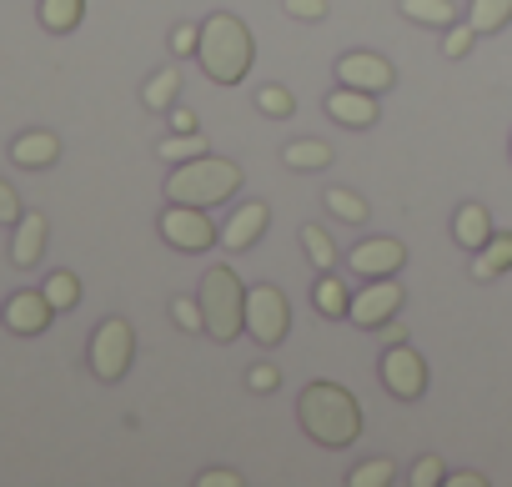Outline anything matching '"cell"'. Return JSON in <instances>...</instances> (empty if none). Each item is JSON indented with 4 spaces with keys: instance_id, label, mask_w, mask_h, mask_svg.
Segmentation results:
<instances>
[{
    "instance_id": "cell-1",
    "label": "cell",
    "mask_w": 512,
    "mask_h": 487,
    "mask_svg": "<svg viewBox=\"0 0 512 487\" xmlns=\"http://www.w3.org/2000/svg\"><path fill=\"white\" fill-rule=\"evenodd\" d=\"M297 422H302V432H307L317 447H327V452H347V447L362 437V427H367L362 402H357L342 382H322V377L302 387V397H297Z\"/></svg>"
},
{
    "instance_id": "cell-2",
    "label": "cell",
    "mask_w": 512,
    "mask_h": 487,
    "mask_svg": "<svg viewBox=\"0 0 512 487\" xmlns=\"http://www.w3.org/2000/svg\"><path fill=\"white\" fill-rule=\"evenodd\" d=\"M201 76L211 86H241L256 66V41L246 31V21H236L231 11H216L201 21V46H196Z\"/></svg>"
},
{
    "instance_id": "cell-3",
    "label": "cell",
    "mask_w": 512,
    "mask_h": 487,
    "mask_svg": "<svg viewBox=\"0 0 512 487\" xmlns=\"http://www.w3.org/2000/svg\"><path fill=\"white\" fill-rule=\"evenodd\" d=\"M241 166L231 156H196V161H181L171 166L166 176V201H186V206H226L236 191H241Z\"/></svg>"
},
{
    "instance_id": "cell-4",
    "label": "cell",
    "mask_w": 512,
    "mask_h": 487,
    "mask_svg": "<svg viewBox=\"0 0 512 487\" xmlns=\"http://www.w3.org/2000/svg\"><path fill=\"white\" fill-rule=\"evenodd\" d=\"M196 297H201V317H206V337L211 342L226 347V342H236L246 332V282L236 277V267H226V262L206 267Z\"/></svg>"
},
{
    "instance_id": "cell-5",
    "label": "cell",
    "mask_w": 512,
    "mask_h": 487,
    "mask_svg": "<svg viewBox=\"0 0 512 487\" xmlns=\"http://www.w3.org/2000/svg\"><path fill=\"white\" fill-rule=\"evenodd\" d=\"M131 362H136V327H131L126 317H106V322L91 332V342H86V367H91V377L106 382V387H116V382H126Z\"/></svg>"
},
{
    "instance_id": "cell-6",
    "label": "cell",
    "mask_w": 512,
    "mask_h": 487,
    "mask_svg": "<svg viewBox=\"0 0 512 487\" xmlns=\"http://www.w3.org/2000/svg\"><path fill=\"white\" fill-rule=\"evenodd\" d=\"M156 231L181 257H201V252L221 247V226L206 216V206H186V201H166L161 216H156Z\"/></svg>"
},
{
    "instance_id": "cell-7",
    "label": "cell",
    "mask_w": 512,
    "mask_h": 487,
    "mask_svg": "<svg viewBox=\"0 0 512 487\" xmlns=\"http://www.w3.org/2000/svg\"><path fill=\"white\" fill-rule=\"evenodd\" d=\"M292 332V302L277 282H256L246 287V337L262 347V352H277Z\"/></svg>"
},
{
    "instance_id": "cell-8",
    "label": "cell",
    "mask_w": 512,
    "mask_h": 487,
    "mask_svg": "<svg viewBox=\"0 0 512 487\" xmlns=\"http://www.w3.org/2000/svg\"><path fill=\"white\" fill-rule=\"evenodd\" d=\"M402 302H407V292H402L397 277H372V282H362V287L352 292L347 322H352L357 332H382L387 322H397Z\"/></svg>"
},
{
    "instance_id": "cell-9",
    "label": "cell",
    "mask_w": 512,
    "mask_h": 487,
    "mask_svg": "<svg viewBox=\"0 0 512 487\" xmlns=\"http://www.w3.org/2000/svg\"><path fill=\"white\" fill-rule=\"evenodd\" d=\"M377 372H382L387 397H397V402H422V397H427V357H422L417 347L392 342V347L382 352Z\"/></svg>"
},
{
    "instance_id": "cell-10",
    "label": "cell",
    "mask_w": 512,
    "mask_h": 487,
    "mask_svg": "<svg viewBox=\"0 0 512 487\" xmlns=\"http://www.w3.org/2000/svg\"><path fill=\"white\" fill-rule=\"evenodd\" d=\"M337 86H357V91H372V96H387L397 86V66L377 51H347L337 56Z\"/></svg>"
},
{
    "instance_id": "cell-11",
    "label": "cell",
    "mask_w": 512,
    "mask_h": 487,
    "mask_svg": "<svg viewBox=\"0 0 512 487\" xmlns=\"http://www.w3.org/2000/svg\"><path fill=\"white\" fill-rule=\"evenodd\" d=\"M347 267H352V277H362V282H372V277H397V272L407 267V247H402L397 236H367V241H357V247H352Z\"/></svg>"
},
{
    "instance_id": "cell-12",
    "label": "cell",
    "mask_w": 512,
    "mask_h": 487,
    "mask_svg": "<svg viewBox=\"0 0 512 487\" xmlns=\"http://www.w3.org/2000/svg\"><path fill=\"white\" fill-rule=\"evenodd\" d=\"M267 226H272V206H267V201H241V206L221 221V252H231V257L251 252L256 241L267 236Z\"/></svg>"
},
{
    "instance_id": "cell-13",
    "label": "cell",
    "mask_w": 512,
    "mask_h": 487,
    "mask_svg": "<svg viewBox=\"0 0 512 487\" xmlns=\"http://www.w3.org/2000/svg\"><path fill=\"white\" fill-rule=\"evenodd\" d=\"M322 106H327V116H332L337 126H347V131H372V126L382 121V101H377L372 91H357V86H332Z\"/></svg>"
},
{
    "instance_id": "cell-14",
    "label": "cell",
    "mask_w": 512,
    "mask_h": 487,
    "mask_svg": "<svg viewBox=\"0 0 512 487\" xmlns=\"http://www.w3.org/2000/svg\"><path fill=\"white\" fill-rule=\"evenodd\" d=\"M56 307L46 302V292H16L11 302H0V322H6L16 337H41L51 327Z\"/></svg>"
},
{
    "instance_id": "cell-15",
    "label": "cell",
    "mask_w": 512,
    "mask_h": 487,
    "mask_svg": "<svg viewBox=\"0 0 512 487\" xmlns=\"http://www.w3.org/2000/svg\"><path fill=\"white\" fill-rule=\"evenodd\" d=\"M46 241H51V221L41 211H21V221L11 226V267H21V272L41 267Z\"/></svg>"
},
{
    "instance_id": "cell-16",
    "label": "cell",
    "mask_w": 512,
    "mask_h": 487,
    "mask_svg": "<svg viewBox=\"0 0 512 487\" xmlns=\"http://www.w3.org/2000/svg\"><path fill=\"white\" fill-rule=\"evenodd\" d=\"M492 216H487V206L482 201H462L457 211H452V241H457V247L472 257V252H482L487 247V241H492Z\"/></svg>"
},
{
    "instance_id": "cell-17",
    "label": "cell",
    "mask_w": 512,
    "mask_h": 487,
    "mask_svg": "<svg viewBox=\"0 0 512 487\" xmlns=\"http://www.w3.org/2000/svg\"><path fill=\"white\" fill-rule=\"evenodd\" d=\"M11 161H16L21 171H46V166L61 161V136H56V131H21V136L11 141Z\"/></svg>"
},
{
    "instance_id": "cell-18",
    "label": "cell",
    "mask_w": 512,
    "mask_h": 487,
    "mask_svg": "<svg viewBox=\"0 0 512 487\" xmlns=\"http://www.w3.org/2000/svg\"><path fill=\"white\" fill-rule=\"evenodd\" d=\"M502 272H512V231H492V241L482 252H472V267H467L472 282H497Z\"/></svg>"
},
{
    "instance_id": "cell-19",
    "label": "cell",
    "mask_w": 512,
    "mask_h": 487,
    "mask_svg": "<svg viewBox=\"0 0 512 487\" xmlns=\"http://www.w3.org/2000/svg\"><path fill=\"white\" fill-rule=\"evenodd\" d=\"M312 307H317L327 322H347V312H352V287H347L342 277H332V272H317V277H312Z\"/></svg>"
},
{
    "instance_id": "cell-20",
    "label": "cell",
    "mask_w": 512,
    "mask_h": 487,
    "mask_svg": "<svg viewBox=\"0 0 512 487\" xmlns=\"http://www.w3.org/2000/svg\"><path fill=\"white\" fill-rule=\"evenodd\" d=\"M282 166L287 171H327L332 166V146L317 141V136H297L282 146Z\"/></svg>"
},
{
    "instance_id": "cell-21",
    "label": "cell",
    "mask_w": 512,
    "mask_h": 487,
    "mask_svg": "<svg viewBox=\"0 0 512 487\" xmlns=\"http://www.w3.org/2000/svg\"><path fill=\"white\" fill-rule=\"evenodd\" d=\"M36 16H41V31H51V36H71V31L86 21V0H41Z\"/></svg>"
},
{
    "instance_id": "cell-22",
    "label": "cell",
    "mask_w": 512,
    "mask_h": 487,
    "mask_svg": "<svg viewBox=\"0 0 512 487\" xmlns=\"http://www.w3.org/2000/svg\"><path fill=\"white\" fill-rule=\"evenodd\" d=\"M181 101V66H161L146 86H141V106L146 111H171Z\"/></svg>"
},
{
    "instance_id": "cell-23",
    "label": "cell",
    "mask_w": 512,
    "mask_h": 487,
    "mask_svg": "<svg viewBox=\"0 0 512 487\" xmlns=\"http://www.w3.org/2000/svg\"><path fill=\"white\" fill-rule=\"evenodd\" d=\"M211 151V141L201 136V131H171L166 141H156V156L166 161V166H181V161H196V156H206Z\"/></svg>"
},
{
    "instance_id": "cell-24",
    "label": "cell",
    "mask_w": 512,
    "mask_h": 487,
    "mask_svg": "<svg viewBox=\"0 0 512 487\" xmlns=\"http://www.w3.org/2000/svg\"><path fill=\"white\" fill-rule=\"evenodd\" d=\"M322 206L332 211V221H347V226H367V216H372V206H367L352 186H327Z\"/></svg>"
},
{
    "instance_id": "cell-25",
    "label": "cell",
    "mask_w": 512,
    "mask_h": 487,
    "mask_svg": "<svg viewBox=\"0 0 512 487\" xmlns=\"http://www.w3.org/2000/svg\"><path fill=\"white\" fill-rule=\"evenodd\" d=\"M402 16L427 26V31H447L457 21V6H452V0H402Z\"/></svg>"
},
{
    "instance_id": "cell-26",
    "label": "cell",
    "mask_w": 512,
    "mask_h": 487,
    "mask_svg": "<svg viewBox=\"0 0 512 487\" xmlns=\"http://www.w3.org/2000/svg\"><path fill=\"white\" fill-rule=\"evenodd\" d=\"M302 252H307V262H312L317 272H332V267H337V241H332V231L317 226V221L302 226Z\"/></svg>"
},
{
    "instance_id": "cell-27",
    "label": "cell",
    "mask_w": 512,
    "mask_h": 487,
    "mask_svg": "<svg viewBox=\"0 0 512 487\" xmlns=\"http://www.w3.org/2000/svg\"><path fill=\"white\" fill-rule=\"evenodd\" d=\"M467 21L477 26V36H497V31L512 21V0H472Z\"/></svg>"
},
{
    "instance_id": "cell-28",
    "label": "cell",
    "mask_w": 512,
    "mask_h": 487,
    "mask_svg": "<svg viewBox=\"0 0 512 487\" xmlns=\"http://www.w3.org/2000/svg\"><path fill=\"white\" fill-rule=\"evenodd\" d=\"M41 292H46V302H51L56 312L81 307V277H76V272H51V277L41 282Z\"/></svg>"
},
{
    "instance_id": "cell-29",
    "label": "cell",
    "mask_w": 512,
    "mask_h": 487,
    "mask_svg": "<svg viewBox=\"0 0 512 487\" xmlns=\"http://www.w3.org/2000/svg\"><path fill=\"white\" fill-rule=\"evenodd\" d=\"M397 482V462L392 457H367L347 472V487H392Z\"/></svg>"
},
{
    "instance_id": "cell-30",
    "label": "cell",
    "mask_w": 512,
    "mask_h": 487,
    "mask_svg": "<svg viewBox=\"0 0 512 487\" xmlns=\"http://www.w3.org/2000/svg\"><path fill=\"white\" fill-rule=\"evenodd\" d=\"M256 111H262V116H272V121H287L292 111H297V101H292V91L287 86H262V91H256Z\"/></svg>"
},
{
    "instance_id": "cell-31",
    "label": "cell",
    "mask_w": 512,
    "mask_h": 487,
    "mask_svg": "<svg viewBox=\"0 0 512 487\" xmlns=\"http://www.w3.org/2000/svg\"><path fill=\"white\" fill-rule=\"evenodd\" d=\"M472 46H477V26H472V21H452V26L442 31V56H447V61H462Z\"/></svg>"
},
{
    "instance_id": "cell-32",
    "label": "cell",
    "mask_w": 512,
    "mask_h": 487,
    "mask_svg": "<svg viewBox=\"0 0 512 487\" xmlns=\"http://www.w3.org/2000/svg\"><path fill=\"white\" fill-rule=\"evenodd\" d=\"M171 322L176 332H206V317H201V297H171Z\"/></svg>"
},
{
    "instance_id": "cell-33",
    "label": "cell",
    "mask_w": 512,
    "mask_h": 487,
    "mask_svg": "<svg viewBox=\"0 0 512 487\" xmlns=\"http://www.w3.org/2000/svg\"><path fill=\"white\" fill-rule=\"evenodd\" d=\"M407 482H412V487H442V482H447V462H442L437 452H422V457L412 462Z\"/></svg>"
},
{
    "instance_id": "cell-34",
    "label": "cell",
    "mask_w": 512,
    "mask_h": 487,
    "mask_svg": "<svg viewBox=\"0 0 512 487\" xmlns=\"http://www.w3.org/2000/svg\"><path fill=\"white\" fill-rule=\"evenodd\" d=\"M246 387H251L256 397H272V392L282 387V372H277L272 362H251V367H246Z\"/></svg>"
},
{
    "instance_id": "cell-35",
    "label": "cell",
    "mask_w": 512,
    "mask_h": 487,
    "mask_svg": "<svg viewBox=\"0 0 512 487\" xmlns=\"http://www.w3.org/2000/svg\"><path fill=\"white\" fill-rule=\"evenodd\" d=\"M196 46H201V26L196 21H181L171 31V56H196Z\"/></svg>"
},
{
    "instance_id": "cell-36",
    "label": "cell",
    "mask_w": 512,
    "mask_h": 487,
    "mask_svg": "<svg viewBox=\"0 0 512 487\" xmlns=\"http://www.w3.org/2000/svg\"><path fill=\"white\" fill-rule=\"evenodd\" d=\"M292 21H327V0H282Z\"/></svg>"
},
{
    "instance_id": "cell-37",
    "label": "cell",
    "mask_w": 512,
    "mask_h": 487,
    "mask_svg": "<svg viewBox=\"0 0 512 487\" xmlns=\"http://www.w3.org/2000/svg\"><path fill=\"white\" fill-rule=\"evenodd\" d=\"M21 211H26V206H21L16 186H11L6 176H0V221H6V226H16V221H21Z\"/></svg>"
},
{
    "instance_id": "cell-38",
    "label": "cell",
    "mask_w": 512,
    "mask_h": 487,
    "mask_svg": "<svg viewBox=\"0 0 512 487\" xmlns=\"http://www.w3.org/2000/svg\"><path fill=\"white\" fill-rule=\"evenodd\" d=\"M196 487H241V472L236 467H206V472H196Z\"/></svg>"
},
{
    "instance_id": "cell-39",
    "label": "cell",
    "mask_w": 512,
    "mask_h": 487,
    "mask_svg": "<svg viewBox=\"0 0 512 487\" xmlns=\"http://www.w3.org/2000/svg\"><path fill=\"white\" fill-rule=\"evenodd\" d=\"M166 121H171V131H201V121H196V111H191L186 101H176V106L166 111Z\"/></svg>"
},
{
    "instance_id": "cell-40",
    "label": "cell",
    "mask_w": 512,
    "mask_h": 487,
    "mask_svg": "<svg viewBox=\"0 0 512 487\" xmlns=\"http://www.w3.org/2000/svg\"><path fill=\"white\" fill-rule=\"evenodd\" d=\"M482 482H487L482 472H447V482H442V487H482Z\"/></svg>"
},
{
    "instance_id": "cell-41",
    "label": "cell",
    "mask_w": 512,
    "mask_h": 487,
    "mask_svg": "<svg viewBox=\"0 0 512 487\" xmlns=\"http://www.w3.org/2000/svg\"><path fill=\"white\" fill-rule=\"evenodd\" d=\"M382 332H387V342H407V327H402V322H387Z\"/></svg>"
},
{
    "instance_id": "cell-42",
    "label": "cell",
    "mask_w": 512,
    "mask_h": 487,
    "mask_svg": "<svg viewBox=\"0 0 512 487\" xmlns=\"http://www.w3.org/2000/svg\"><path fill=\"white\" fill-rule=\"evenodd\" d=\"M507 161H512V141H507Z\"/></svg>"
}]
</instances>
